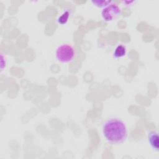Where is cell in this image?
Listing matches in <instances>:
<instances>
[{
    "mask_svg": "<svg viewBox=\"0 0 159 159\" xmlns=\"http://www.w3.org/2000/svg\"><path fill=\"white\" fill-rule=\"evenodd\" d=\"M6 58L4 57V55L2 53H1V71H2L4 70V68L6 67Z\"/></svg>",
    "mask_w": 159,
    "mask_h": 159,
    "instance_id": "obj_8",
    "label": "cell"
},
{
    "mask_svg": "<svg viewBox=\"0 0 159 159\" xmlns=\"http://www.w3.org/2000/svg\"><path fill=\"white\" fill-rule=\"evenodd\" d=\"M54 55L55 58L58 61L66 63L73 60L75 55V51L71 45L61 43L56 47Z\"/></svg>",
    "mask_w": 159,
    "mask_h": 159,
    "instance_id": "obj_2",
    "label": "cell"
},
{
    "mask_svg": "<svg viewBox=\"0 0 159 159\" xmlns=\"http://www.w3.org/2000/svg\"><path fill=\"white\" fill-rule=\"evenodd\" d=\"M121 14L120 7L114 1L102 9L101 15L106 22H111L118 17Z\"/></svg>",
    "mask_w": 159,
    "mask_h": 159,
    "instance_id": "obj_3",
    "label": "cell"
},
{
    "mask_svg": "<svg viewBox=\"0 0 159 159\" xmlns=\"http://www.w3.org/2000/svg\"><path fill=\"white\" fill-rule=\"evenodd\" d=\"M70 11L69 10L63 11L57 19V22L60 25H65L68 21L70 16Z\"/></svg>",
    "mask_w": 159,
    "mask_h": 159,
    "instance_id": "obj_6",
    "label": "cell"
},
{
    "mask_svg": "<svg viewBox=\"0 0 159 159\" xmlns=\"http://www.w3.org/2000/svg\"><path fill=\"white\" fill-rule=\"evenodd\" d=\"M127 49L125 45L122 44H119L116 47L113 51V57L116 58H121L126 55Z\"/></svg>",
    "mask_w": 159,
    "mask_h": 159,
    "instance_id": "obj_5",
    "label": "cell"
},
{
    "mask_svg": "<svg viewBox=\"0 0 159 159\" xmlns=\"http://www.w3.org/2000/svg\"><path fill=\"white\" fill-rule=\"evenodd\" d=\"M101 132L104 140L112 145L123 143L127 137L125 124L117 118H111L104 122L101 126Z\"/></svg>",
    "mask_w": 159,
    "mask_h": 159,
    "instance_id": "obj_1",
    "label": "cell"
},
{
    "mask_svg": "<svg viewBox=\"0 0 159 159\" xmlns=\"http://www.w3.org/2000/svg\"><path fill=\"white\" fill-rule=\"evenodd\" d=\"M148 143L151 148L155 152L159 151V137L157 131L152 130L149 132L147 135Z\"/></svg>",
    "mask_w": 159,
    "mask_h": 159,
    "instance_id": "obj_4",
    "label": "cell"
},
{
    "mask_svg": "<svg viewBox=\"0 0 159 159\" xmlns=\"http://www.w3.org/2000/svg\"><path fill=\"white\" fill-rule=\"evenodd\" d=\"M113 1H107V0H93L91 1V2L93 4V6L99 7L104 9L110 4H111Z\"/></svg>",
    "mask_w": 159,
    "mask_h": 159,
    "instance_id": "obj_7",
    "label": "cell"
},
{
    "mask_svg": "<svg viewBox=\"0 0 159 159\" xmlns=\"http://www.w3.org/2000/svg\"><path fill=\"white\" fill-rule=\"evenodd\" d=\"M122 2L124 3L125 4V6H131L133 5V4H134L135 2V1H122Z\"/></svg>",
    "mask_w": 159,
    "mask_h": 159,
    "instance_id": "obj_9",
    "label": "cell"
}]
</instances>
